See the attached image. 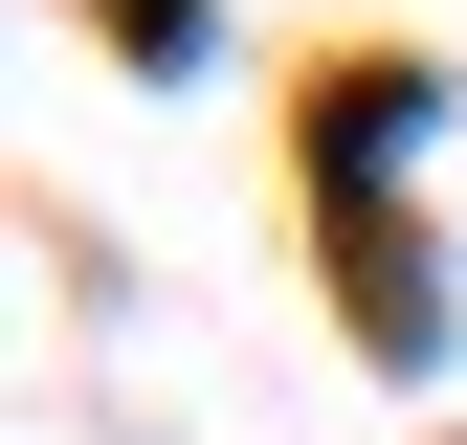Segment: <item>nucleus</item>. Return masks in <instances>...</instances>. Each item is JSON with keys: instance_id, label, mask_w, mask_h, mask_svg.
<instances>
[]
</instances>
